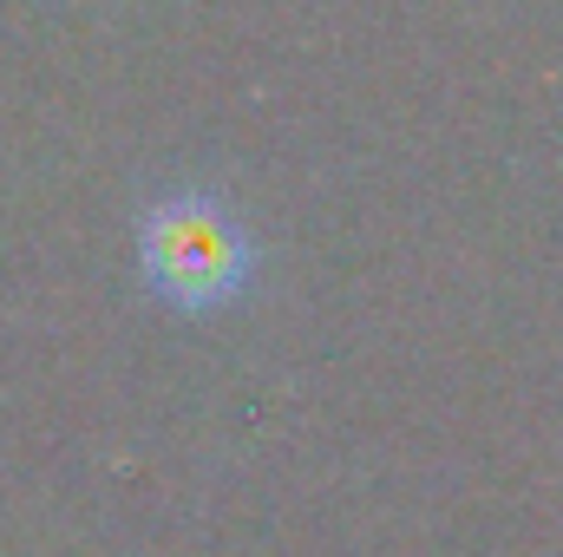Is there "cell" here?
Wrapping results in <instances>:
<instances>
[{"instance_id":"obj_1","label":"cell","mask_w":563,"mask_h":557,"mask_svg":"<svg viewBox=\"0 0 563 557\" xmlns=\"http://www.w3.org/2000/svg\"><path fill=\"white\" fill-rule=\"evenodd\" d=\"M139 270L170 308H223L256 276V237L210 184H177L144 197Z\"/></svg>"}]
</instances>
